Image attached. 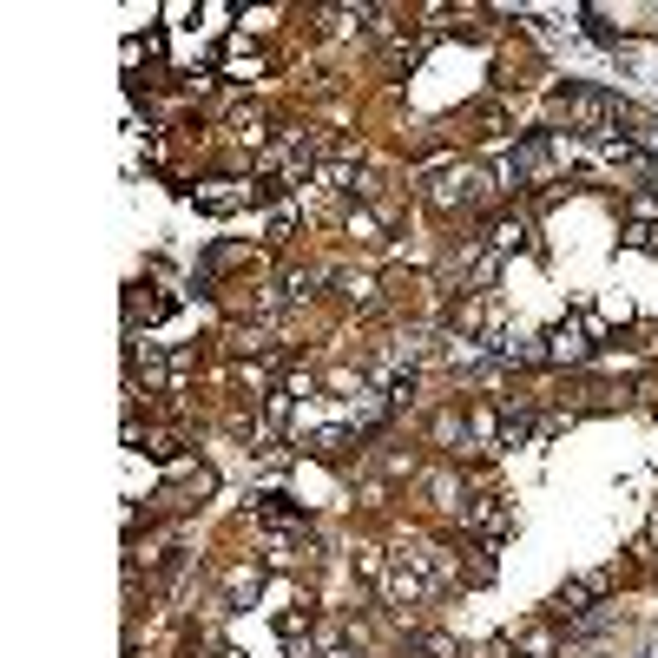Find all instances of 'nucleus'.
<instances>
[{"label":"nucleus","mask_w":658,"mask_h":658,"mask_svg":"<svg viewBox=\"0 0 658 658\" xmlns=\"http://www.w3.org/2000/svg\"><path fill=\"white\" fill-rule=\"evenodd\" d=\"M553 119H566V132L606 139V132L626 119V106H619L612 93H599V86H566V93H553Z\"/></svg>","instance_id":"obj_1"},{"label":"nucleus","mask_w":658,"mask_h":658,"mask_svg":"<svg viewBox=\"0 0 658 658\" xmlns=\"http://www.w3.org/2000/svg\"><path fill=\"white\" fill-rule=\"evenodd\" d=\"M487 172L481 165H455V172H441L435 185H428V204H435V211H481L487 204Z\"/></svg>","instance_id":"obj_2"},{"label":"nucleus","mask_w":658,"mask_h":658,"mask_svg":"<svg viewBox=\"0 0 658 658\" xmlns=\"http://www.w3.org/2000/svg\"><path fill=\"white\" fill-rule=\"evenodd\" d=\"M586 356V323H560L547 336V362H580Z\"/></svg>","instance_id":"obj_3"},{"label":"nucleus","mask_w":658,"mask_h":658,"mask_svg":"<svg viewBox=\"0 0 658 658\" xmlns=\"http://www.w3.org/2000/svg\"><path fill=\"white\" fill-rule=\"evenodd\" d=\"M468 514H474V527H487V533H501V527H507V507H501V501H487V494L468 507Z\"/></svg>","instance_id":"obj_4"},{"label":"nucleus","mask_w":658,"mask_h":658,"mask_svg":"<svg viewBox=\"0 0 658 658\" xmlns=\"http://www.w3.org/2000/svg\"><path fill=\"white\" fill-rule=\"evenodd\" d=\"M626 119H632V139H639L645 152H658V119L652 112H626Z\"/></svg>","instance_id":"obj_5"},{"label":"nucleus","mask_w":658,"mask_h":658,"mask_svg":"<svg viewBox=\"0 0 658 658\" xmlns=\"http://www.w3.org/2000/svg\"><path fill=\"white\" fill-rule=\"evenodd\" d=\"M349 303H376V277H336Z\"/></svg>","instance_id":"obj_6"},{"label":"nucleus","mask_w":658,"mask_h":658,"mask_svg":"<svg viewBox=\"0 0 658 658\" xmlns=\"http://www.w3.org/2000/svg\"><path fill=\"white\" fill-rule=\"evenodd\" d=\"M507 244H527V224H520V218L494 224V251H507Z\"/></svg>","instance_id":"obj_7"},{"label":"nucleus","mask_w":658,"mask_h":658,"mask_svg":"<svg viewBox=\"0 0 658 658\" xmlns=\"http://www.w3.org/2000/svg\"><path fill=\"white\" fill-rule=\"evenodd\" d=\"M632 244H639V251H658V224H632Z\"/></svg>","instance_id":"obj_8"},{"label":"nucleus","mask_w":658,"mask_h":658,"mask_svg":"<svg viewBox=\"0 0 658 658\" xmlns=\"http://www.w3.org/2000/svg\"><path fill=\"white\" fill-rule=\"evenodd\" d=\"M231 73L244 79V73H257V53H244V47H231Z\"/></svg>","instance_id":"obj_9"},{"label":"nucleus","mask_w":658,"mask_h":658,"mask_svg":"<svg viewBox=\"0 0 658 658\" xmlns=\"http://www.w3.org/2000/svg\"><path fill=\"white\" fill-rule=\"evenodd\" d=\"M323 658H349V652H343V645H329V652H323Z\"/></svg>","instance_id":"obj_10"}]
</instances>
